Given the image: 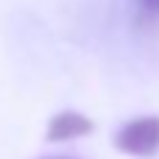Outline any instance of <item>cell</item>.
I'll return each instance as SVG.
<instances>
[{
	"instance_id": "3",
	"label": "cell",
	"mask_w": 159,
	"mask_h": 159,
	"mask_svg": "<svg viewBox=\"0 0 159 159\" xmlns=\"http://www.w3.org/2000/svg\"><path fill=\"white\" fill-rule=\"evenodd\" d=\"M143 3H145L148 8H159V0H143Z\"/></svg>"
},
{
	"instance_id": "1",
	"label": "cell",
	"mask_w": 159,
	"mask_h": 159,
	"mask_svg": "<svg viewBox=\"0 0 159 159\" xmlns=\"http://www.w3.org/2000/svg\"><path fill=\"white\" fill-rule=\"evenodd\" d=\"M115 148L129 157H154L159 151V117L145 115L123 123L120 131L115 134Z\"/></svg>"
},
{
	"instance_id": "2",
	"label": "cell",
	"mask_w": 159,
	"mask_h": 159,
	"mask_svg": "<svg viewBox=\"0 0 159 159\" xmlns=\"http://www.w3.org/2000/svg\"><path fill=\"white\" fill-rule=\"evenodd\" d=\"M92 131V120L81 112H59L53 115L50 126H48V140L50 143H64V140H78L84 134Z\"/></svg>"
},
{
	"instance_id": "4",
	"label": "cell",
	"mask_w": 159,
	"mask_h": 159,
	"mask_svg": "<svg viewBox=\"0 0 159 159\" xmlns=\"http://www.w3.org/2000/svg\"><path fill=\"white\" fill-rule=\"evenodd\" d=\"M45 159H73V157H45Z\"/></svg>"
}]
</instances>
